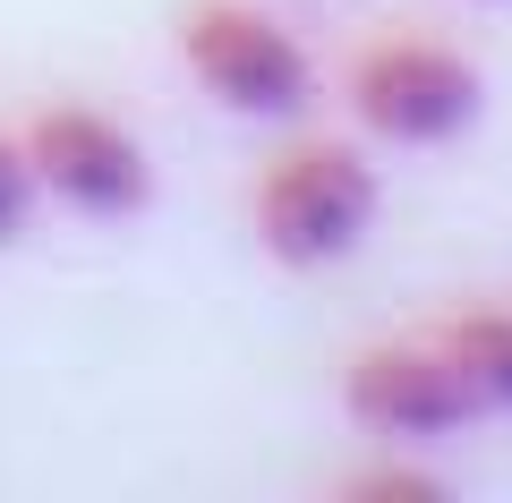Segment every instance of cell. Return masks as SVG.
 I'll list each match as a JSON object with an SVG mask.
<instances>
[{"label":"cell","instance_id":"1","mask_svg":"<svg viewBox=\"0 0 512 503\" xmlns=\"http://www.w3.org/2000/svg\"><path fill=\"white\" fill-rule=\"evenodd\" d=\"M376 214H384V171L350 137H291L282 154L256 162L248 222H256V248L282 273H325L359 256Z\"/></svg>","mask_w":512,"mask_h":503},{"label":"cell","instance_id":"2","mask_svg":"<svg viewBox=\"0 0 512 503\" xmlns=\"http://www.w3.org/2000/svg\"><path fill=\"white\" fill-rule=\"evenodd\" d=\"M342 103L359 120V137L393 145V154H436L461 145L487 111V69H478L461 43L419 35V26H393V35H367L342 69Z\"/></svg>","mask_w":512,"mask_h":503},{"label":"cell","instance_id":"3","mask_svg":"<svg viewBox=\"0 0 512 503\" xmlns=\"http://www.w3.org/2000/svg\"><path fill=\"white\" fill-rule=\"evenodd\" d=\"M180 69L214 94L231 120L291 128L316 103V52L256 0H188L180 18Z\"/></svg>","mask_w":512,"mask_h":503},{"label":"cell","instance_id":"4","mask_svg":"<svg viewBox=\"0 0 512 503\" xmlns=\"http://www.w3.org/2000/svg\"><path fill=\"white\" fill-rule=\"evenodd\" d=\"M26 137V162H35V188L43 205L77 222H137L154 205V162H146V137L120 128L111 111L94 103H43L18 120Z\"/></svg>","mask_w":512,"mask_h":503},{"label":"cell","instance_id":"5","mask_svg":"<svg viewBox=\"0 0 512 503\" xmlns=\"http://www.w3.org/2000/svg\"><path fill=\"white\" fill-rule=\"evenodd\" d=\"M342 410L359 435H376V444L410 452V444H444V435H461L478 410L470 376L453 367V350H444V333H393V342H359L342 367Z\"/></svg>","mask_w":512,"mask_h":503},{"label":"cell","instance_id":"6","mask_svg":"<svg viewBox=\"0 0 512 503\" xmlns=\"http://www.w3.org/2000/svg\"><path fill=\"white\" fill-rule=\"evenodd\" d=\"M444 333V350H453V367L470 376V393H478V410H512V307H470V316H453V324H436Z\"/></svg>","mask_w":512,"mask_h":503},{"label":"cell","instance_id":"7","mask_svg":"<svg viewBox=\"0 0 512 503\" xmlns=\"http://www.w3.org/2000/svg\"><path fill=\"white\" fill-rule=\"evenodd\" d=\"M43 188H35V162H26V137L18 128H0V248H18L26 222H35Z\"/></svg>","mask_w":512,"mask_h":503},{"label":"cell","instance_id":"8","mask_svg":"<svg viewBox=\"0 0 512 503\" xmlns=\"http://www.w3.org/2000/svg\"><path fill=\"white\" fill-rule=\"evenodd\" d=\"M342 495H350V503H436L444 478L402 469V461H376V469H359V478H342Z\"/></svg>","mask_w":512,"mask_h":503},{"label":"cell","instance_id":"9","mask_svg":"<svg viewBox=\"0 0 512 503\" xmlns=\"http://www.w3.org/2000/svg\"><path fill=\"white\" fill-rule=\"evenodd\" d=\"M487 9H504V0H487Z\"/></svg>","mask_w":512,"mask_h":503}]
</instances>
